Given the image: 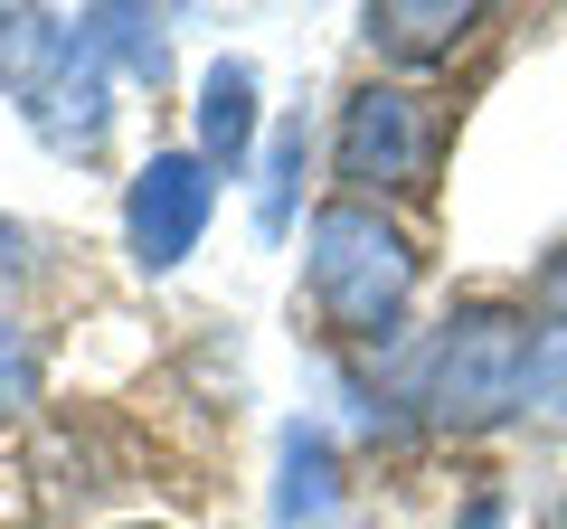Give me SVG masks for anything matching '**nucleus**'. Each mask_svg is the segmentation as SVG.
I'll use <instances>...</instances> for the list:
<instances>
[{"mask_svg":"<svg viewBox=\"0 0 567 529\" xmlns=\"http://www.w3.org/2000/svg\"><path fill=\"white\" fill-rule=\"evenodd\" d=\"M0 85H10L20 123L58 162H104V143H114V66L95 58V39L66 10H0Z\"/></svg>","mask_w":567,"mask_h":529,"instance_id":"f257e3e1","label":"nucleus"},{"mask_svg":"<svg viewBox=\"0 0 567 529\" xmlns=\"http://www.w3.org/2000/svg\"><path fill=\"white\" fill-rule=\"evenodd\" d=\"M303 284H312V312L341 341L388 350L406 331V303H416V256H406V237L369 199H331V208H312Z\"/></svg>","mask_w":567,"mask_h":529,"instance_id":"f03ea898","label":"nucleus"},{"mask_svg":"<svg viewBox=\"0 0 567 529\" xmlns=\"http://www.w3.org/2000/svg\"><path fill=\"white\" fill-rule=\"evenodd\" d=\"M520 369H529V322L511 303H464L416 369V407L454 435L502 426V416H520Z\"/></svg>","mask_w":567,"mask_h":529,"instance_id":"7ed1b4c3","label":"nucleus"},{"mask_svg":"<svg viewBox=\"0 0 567 529\" xmlns=\"http://www.w3.org/2000/svg\"><path fill=\"white\" fill-rule=\"evenodd\" d=\"M331 170H341L350 189H416L425 170H435V114H425V95H406V85H360V95L341 104V133H331Z\"/></svg>","mask_w":567,"mask_h":529,"instance_id":"20e7f679","label":"nucleus"},{"mask_svg":"<svg viewBox=\"0 0 567 529\" xmlns=\"http://www.w3.org/2000/svg\"><path fill=\"white\" fill-rule=\"evenodd\" d=\"M208 208H218V170L199 152H152L123 189V246H133L142 274H171L189 264V246L208 237Z\"/></svg>","mask_w":567,"mask_h":529,"instance_id":"39448f33","label":"nucleus"},{"mask_svg":"<svg viewBox=\"0 0 567 529\" xmlns=\"http://www.w3.org/2000/svg\"><path fill=\"white\" fill-rule=\"evenodd\" d=\"M360 29H369V48H379V58L435 66V58H454V48L483 29V10H473V0H369Z\"/></svg>","mask_w":567,"mask_h":529,"instance_id":"423d86ee","label":"nucleus"},{"mask_svg":"<svg viewBox=\"0 0 567 529\" xmlns=\"http://www.w3.org/2000/svg\"><path fill=\"white\" fill-rule=\"evenodd\" d=\"M341 510V454L322 426H284V483H275V529H331Z\"/></svg>","mask_w":567,"mask_h":529,"instance_id":"0eeeda50","label":"nucleus"},{"mask_svg":"<svg viewBox=\"0 0 567 529\" xmlns=\"http://www.w3.org/2000/svg\"><path fill=\"white\" fill-rule=\"evenodd\" d=\"M246 152H256V66L218 58L199 76V162L208 170H237Z\"/></svg>","mask_w":567,"mask_h":529,"instance_id":"6e6552de","label":"nucleus"},{"mask_svg":"<svg viewBox=\"0 0 567 529\" xmlns=\"http://www.w3.org/2000/svg\"><path fill=\"white\" fill-rule=\"evenodd\" d=\"M76 29L95 39L104 66H123V76H142V85L171 76V48H162V20H152V10H76Z\"/></svg>","mask_w":567,"mask_h":529,"instance_id":"1a4fd4ad","label":"nucleus"},{"mask_svg":"<svg viewBox=\"0 0 567 529\" xmlns=\"http://www.w3.org/2000/svg\"><path fill=\"white\" fill-rule=\"evenodd\" d=\"M520 416L539 435H567V312L529 331V369H520Z\"/></svg>","mask_w":567,"mask_h":529,"instance_id":"9d476101","label":"nucleus"},{"mask_svg":"<svg viewBox=\"0 0 567 529\" xmlns=\"http://www.w3.org/2000/svg\"><path fill=\"white\" fill-rule=\"evenodd\" d=\"M303 162H312V133H303V114H284V123H275V143H265V180H256V227H265V237H284V227H293Z\"/></svg>","mask_w":567,"mask_h":529,"instance_id":"9b49d317","label":"nucleus"},{"mask_svg":"<svg viewBox=\"0 0 567 529\" xmlns=\"http://www.w3.org/2000/svg\"><path fill=\"white\" fill-rule=\"evenodd\" d=\"M29 397H39V350H29V331L0 312V416H20Z\"/></svg>","mask_w":567,"mask_h":529,"instance_id":"f8f14e48","label":"nucleus"},{"mask_svg":"<svg viewBox=\"0 0 567 529\" xmlns=\"http://www.w3.org/2000/svg\"><path fill=\"white\" fill-rule=\"evenodd\" d=\"M0 274H29V237L10 218H0Z\"/></svg>","mask_w":567,"mask_h":529,"instance_id":"ddd939ff","label":"nucleus"},{"mask_svg":"<svg viewBox=\"0 0 567 529\" xmlns=\"http://www.w3.org/2000/svg\"><path fill=\"white\" fill-rule=\"evenodd\" d=\"M464 529H502V501H473V510H464Z\"/></svg>","mask_w":567,"mask_h":529,"instance_id":"4468645a","label":"nucleus"},{"mask_svg":"<svg viewBox=\"0 0 567 529\" xmlns=\"http://www.w3.org/2000/svg\"><path fill=\"white\" fill-rule=\"evenodd\" d=\"M558 529H567V491H558Z\"/></svg>","mask_w":567,"mask_h":529,"instance_id":"2eb2a0df","label":"nucleus"}]
</instances>
